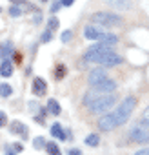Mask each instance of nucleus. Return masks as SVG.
I'll return each instance as SVG.
<instances>
[{
    "label": "nucleus",
    "mask_w": 149,
    "mask_h": 155,
    "mask_svg": "<svg viewBox=\"0 0 149 155\" xmlns=\"http://www.w3.org/2000/svg\"><path fill=\"white\" fill-rule=\"evenodd\" d=\"M0 58H4V44H0Z\"/></svg>",
    "instance_id": "obj_34"
},
{
    "label": "nucleus",
    "mask_w": 149,
    "mask_h": 155,
    "mask_svg": "<svg viewBox=\"0 0 149 155\" xmlns=\"http://www.w3.org/2000/svg\"><path fill=\"white\" fill-rule=\"evenodd\" d=\"M91 22L97 26H104V28H115V26H122L124 18L116 13H109V11H97L91 17Z\"/></svg>",
    "instance_id": "obj_2"
},
{
    "label": "nucleus",
    "mask_w": 149,
    "mask_h": 155,
    "mask_svg": "<svg viewBox=\"0 0 149 155\" xmlns=\"http://www.w3.org/2000/svg\"><path fill=\"white\" fill-rule=\"evenodd\" d=\"M65 73H67V69H65V66L64 64H60V66H56V71H55V79H64L65 77Z\"/></svg>",
    "instance_id": "obj_20"
},
{
    "label": "nucleus",
    "mask_w": 149,
    "mask_h": 155,
    "mask_svg": "<svg viewBox=\"0 0 149 155\" xmlns=\"http://www.w3.org/2000/svg\"><path fill=\"white\" fill-rule=\"evenodd\" d=\"M46 91H47L46 81L42 79V77H36V79L33 81V93H35L36 97H42V95H46Z\"/></svg>",
    "instance_id": "obj_7"
},
{
    "label": "nucleus",
    "mask_w": 149,
    "mask_h": 155,
    "mask_svg": "<svg viewBox=\"0 0 149 155\" xmlns=\"http://www.w3.org/2000/svg\"><path fill=\"white\" fill-rule=\"evenodd\" d=\"M9 131L11 133H15V135H22L24 139L27 137V128L20 122V120H13L11 122V128H9Z\"/></svg>",
    "instance_id": "obj_12"
},
{
    "label": "nucleus",
    "mask_w": 149,
    "mask_h": 155,
    "mask_svg": "<svg viewBox=\"0 0 149 155\" xmlns=\"http://www.w3.org/2000/svg\"><path fill=\"white\" fill-rule=\"evenodd\" d=\"M11 51H13L11 42H4V57H9V55H11Z\"/></svg>",
    "instance_id": "obj_27"
},
{
    "label": "nucleus",
    "mask_w": 149,
    "mask_h": 155,
    "mask_svg": "<svg viewBox=\"0 0 149 155\" xmlns=\"http://www.w3.org/2000/svg\"><path fill=\"white\" fill-rule=\"evenodd\" d=\"M60 6H62V2H56V0H55V2L51 4V13H56L60 9Z\"/></svg>",
    "instance_id": "obj_28"
},
{
    "label": "nucleus",
    "mask_w": 149,
    "mask_h": 155,
    "mask_svg": "<svg viewBox=\"0 0 149 155\" xmlns=\"http://www.w3.org/2000/svg\"><path fill=\"white\" fill-rule=\"evenodd\" d=\"M33 146H35L36 150L44 148V146H46V139H44V137H36V139H35V142H33Z\"/></svg>",
    "instance_id": "obj_25"
},
{
    "label": "nucleus",
    "mask_w": 149,
    "mask_h": 155,
    "mask_svg": "<svg viewBox=\"0 0 149 155\" xmlns=\"http://www.w3.org/2000/svg\"><path fill=\"white\" fill-rule=\"evenodd\" d=\"M140 124H144V126H149V106L144 110V113H142V117H140Z\"/></svg>",
    "instance_id": "obj_21"
},
{
    "label": "nucleus",
    "mask_w": 149,
    "mask_h": 155,
    "mask_svg": "<svg viewBox=\"0 0 149 155\" xmlns=\"http://www.w3.org/2000/svg\"><path fill=\"white\" fill-rule=\"evenodd\" d=\"M71 38H73V33H71V29H67V31H64V33H62V42H64V44H67Z\"/></svg>",
    "instance_id": "obj_26"
},
{
    "label": "nucleus",
    "mask_w": 149,
    "mask_h": 155,
    "mask_svg": "<svg viewBox=\"0 0 149 155\" xmlns=\"http://www.w3.org/2000/svg\"><path fill=\"white\" fill-rule=\"evenodd\" d=\"M129 140H133V142H136V144L149 142V131H147V128L133 126V128L129 130Z\"/></svg>",
    "instance_id": "obj_5"
},
{
    "label": "nucleus",
    "mask_w": 149,
    "mask_h": 155,
    "mask_svg": "<svg viewBox=\"0 0 149 155\" xmlns=\"http://www.w3.org/2000/svg\"><path fill=\"white\" fill-rule=\"evenodd\" d=\"M135 155H149V148H144V150H140V151H136Z\"/></svg>",
    "instance_id": "obj_32"
},
{
    "label": "nucleus",
    "mask_w": 149,
    "mask_h": 155,
    "mask_svg": "<svg viewBox=\"0 0 149 155\" xmlns=\"http://www.w3.org/2000/svg\"><path fill=\"white\" fill-rule=\"evenodd\" d=\"M0 75L2 77H11L13 75V62L11 60H4L0 64Z\"/></svg>",
    "instance_id": "obj_13"
},
{
    "label": "nucleus",
    "mask_w": 149,
    "mask_h": 155,
    "mask_svg": "<svg viewBox=\"0 0 149 155\" xmlns=\"http://www.w3.org/2000/svg\"><path fill=\"white\" fill-rule=\"evenodd\" d=\"M6 155H15V151H11V150L8 148V150H6Z\"/></svg>",
    "instance_id": "obj_36"
},
{
    "label": "nucleus",
    "mask_w": 149,
    "mask_h": 155,
    "mask_svg": "<svg viewBox=\"0 0 149 155\" xmlns=\"http://www.w3.org/2000/svg\"><path fill=\"white\" fill-rule=\"evenodd\" d=\"M98 42H100V44H106V46H113V44H116V42H118V37H116V35L102 33V35L98 37Z\"/></svg>",
    "instance_id": "obj_14"
},
{
    "label": "nucleus",
    "mask_w": 149,
    "mask_h": 155,
    "mask_svg": "<svg viewBox=\"0 0 149 155\" xmlns=\"http://www.w3.org/2000/svg\"><path fill=\"white\" fill-rule=\"evenodd\" d=\"M40 38H42V42H44V44H47V42H51V38H53V33H51L49 29H46V31L42 33V37H40Z\"/></svg>",
    "instance_id": "obj_24"
},
{
    "label": "nucleus",
    "mask_w": 149,
    "mask_h": 155,
    "mask_svg": "<svg viewBox=\"0 0 149 155\" xmlns=\"http://www.w3.org/2000/svg\"><path fill=\"white\" fill-rule=\"evenodd\" d=\"M122 62H124V58L113 51V53H109V55H107V57H106L100 64H102L104 68H113V66H118V64H122Z\"/></svg>",
    "instance_id": "obj_9"
},
{
    "label": "nucleus",
    "mask_w": 149,
    "mask_h": 155,
    "mask_svg": "<svg viewBox=\"0 0 149 155\" xmlns=\"http://www.w3.org/2000/svg\"><path fill=\"white\" fill-rule=\"evenodd\" d=\"M115 95L113 93H98L97 95V99L87 106L93 113H104V111H107V110H111L113 106H115Z\"/></svg>",
    "instance_id": "obj_4"
},
{
    "label": "nucleus",
    "mask_w": 149,
    "mask_h": 155,
    "mask_svg": "<svg viewBox=\"0 0 149 155\" xmlns=\"http://www.w3.org/2000/svg\"><path fill=\"white\" fill-rule=\"evenodd\" d=\"M100 35H102V31H100L98 26H86L84 28V37L87 40H98Z\"/></svg>",
    "instance_id": "obj_10"
},
{
    "label": "nucleus",
    "mask_w": 149,
    "mask_h": 155,
    "mask_svg": "<svg viewBox=\"0 0 149 155\" xmlns=\"http://www.w3.org/2000/svg\"><path fill=\"white\" fill-rule=\"evenodd\" d=\"M60 26V22H58V18L56 17H51L49 18V22H47V28H49V31H53V29H56Z\"/></svg>",
    "instance_id": "obj_22"
},
{
    "label": "nucleus",
    "mask_w": 149,
    "mask_h": 155,
    "mask_svg": "<svg viewBox=\"0 0 149 155\" xmlns=\"http://www.w3.org/2000/svg\"><path fill=\"white\" fill-rule=\"evenodd\" d=\"M47 111H49L51 115H60L62 108H60V104H58L55 99H49V102H47Z\"/></svg>",
    "instance_id": "obj_15"
},
{
    "label": "nucleus",
    "mask_w": 149,
    "mask_h": 155,
    "mask_svg": "<svg viewBox=\"0 0 149 155\" xmlns=\"http://www.w3.org/2000/svg\"><path fill=\"white\" fill-rule=\"evenodd\" d=\"M46 150H47L49 155H62V151L56 146V142H46Z\"/></svg>",
    "instance_id": "obj_17"
},
{
    "label": "nucleus",
    "mask_w": 149,
    "mask_h": 155,
    "mask_svg": "<svg viewBox=\"0 0 149 155\" xmlns=\"http://www.w3.org/2000/svg\"><path fill=\"white\" fill-rule=\"evenodd\" d=\"M13 148H15V151H22V144H15Z\"/></svg>",
    "instance_id": "obj_35"
},
{
    "label": "nucleus",
    "mask_w": 149,
    "mask_h": 155,
    "mask_svg": "<svg viewBox=\"0 0 149 155\" xmlns=\"http://www.w3.org/2000/svg\"><path fill=\"white\" fill-rule=\"evenodd\" d=\"M24 2H27V0H11V4H24Z\"/></svg>",
    "instance_id": "obj_33"
},
{
    "label": "nucleus",
    "mask_w": 149,
    "mask_h": 155,
    "mask_svg": "<svg viewBox=\"0 0 149 155\" xmlns=\"http://www.w3.org/2000/svg\"><path fill=\"white\" fill-rule=\"evenodd\" d=\"M109 53H113V49H111V46H106V44H95V46H91L86 53H84V60L86 62H95V64H100Z\"/></svg>",
    "instance_id": "obj_3"
},
{
    "label": "nucleus",
    "mask_w": 149,
    "mask_h": 155,
    "mask_svg": "<svg viewBox=\"0 0 149 155\" xmlns=\"http://www.w3.org/2000/svg\"><path fill=\"white\" fill-rule=\"evenodd\" d=\"M106 77H107V75H106V69H100V68H98V69H93V71L89 73L87 81H89L91 86H95L97 82H100L102 79H106Z\"/></svg>",
    "instance_id": "obj_11"
},
{
    "label": "nucleus",
    "mask_w": 149,
    "mask_h": 155,
    "mask_svg": "<svg viewBox=\"0 0 149 155\" xmlns=\"http://www.w3.org/2000/svg\"><path fill=\"white\" fill-rule=\"evenodd\" d=\"M60 2H62V6L69 8V6H73V4H74V0H60Z\"/></svg>",
    "instance_id": "obj_31"
},
{
    "label": "nucleus",
    "mask_w": 149,
    "mask_h": 155,
    "mask_svg": "<svg viewBox=\"0 0 149 155\" xmlns=\"http://www.w3.org/2000/svg\"><path fill=\"white\" fill-rule=\"evenodd\" d=\"M93 90L98 91V93H113V91L116 90V82L106 77V79H102L100 82H97V84L93 86Z\"/></svg>",
    "instance_id": "obj_6"
},
{
    "label": "nucleus",
    "mask_w": 149,
    "mask_h": 155,
    "mask_svg": "<svg viewBox=\"0 0 149 155\" xmlns=\"http://www.w3.org/2000/svg\"><path fill=\"white\" fill-rule=\"evenodd\" d=\"M9 15H11V17H15V18H17V17H20V15H22V9H20V8H17V6H13V4H11V8H9Z\"/></svg>",
    "instance_id": "obj_23"
},
{
    "label": "nucleus",
    "mask_w": 149,
    "mask_h": 155,
    "mask_svg": "<svg viewBox=\"0 0 149 155\" xmlns=\"http://www.w3.org/2000/svg\"><path fill=\"white\" fill-rule=\"evenodd\" d=\"M40 2H47V0H40Z\"/></svg>",
    "instance_id": "obj_37"
},
{
    "label": "nucleus",
    "mask_w": 149,
    "mask_h": 155,
    "mask_svg": "<svg viewBox=\"0 0 149 155\" xmlns=\"http://www.w3.org/2000/svg\"><path fill=\"white\" fill-rule=\"evenodd\" d=\"M104 2H106L109 8L116 9V11H127V9L131 8V2H129V0H104Z\"/></svg>",
    "instance_id": "obj_8"
},
{
    "label": "nucleus",
    "mask_w": 149,
    "mask_h": 155,
    "mask_svg": "<svg viewBox=\"0 0 149 155\" xmlns=\"http://www.w3.org/2000/svg\"><path fill=\"white\" fill-rule=\"evenodd\" d=\"M67 155H82V153H80V150H78V148H71V150L67 151Z\"/></svg>",
    "instance_id": "obj_30"
},
{
    "label": "nucleus",
    "mask_w": 149,
    "mask_h": 155,
    "mask_svg": "<svg viewBox=\"0 0 149 155\" xmlns=\"http://www.w3.org/2000/svg\"><path fill=\"white\" fill-rule=\"evenodd\" d=\"M51 135L53 137H56V139H60V140H65V133H64V130H62V126L60 124H53L51 126Z\"/></svg>",
    "instance_id": "obj_16"
},
{
    "label": "nucleus",
    "mask_w": 149,
    "mask_h": 155,
    "mask_svg": "<svg viewBox=\"0 0 149 155\" xmlns=\"http://www.w3.org/2000/svg\"><path fill=\"white\" fill-rule=\"evenodd\" d=\"M98 142H100V137H98L97 133H91V135H87V137H86V144H87V146H91V148L98 146Z\"/></svg>",
    "instance_id": "obj_18"
},
{
    "label": "nucleus",
    "mask_w": 149,
    "mask_h": 155,
    "mask_svg": "<svg viewBox=\"0 0 149 155\" xmlns=\"http://www.w3.org/2000/svg\"><path fill=\"white\" fill-rule=\"evenodd\" d=\"M6 122H8V117H6V113H4V111H0V128H2V126H6Z\"/></svg>",
    "instance_id": "obj_29"
},
{
    "label": "nucleus",
    "mask_w": 149,
    "mask_h": 155,
    "mask_svg": "<svg viewBox=\"0 0 149 155\" xmlns=\"http://www.w3.org/2000/svg\"><path fill=\"white\" fill-rule=\"evenodd\" d=\"M11 93H13L11 84H8V82H2V84H0V95H2V97H9Z\"/></svg>",
    "instance_id": "obj_19"
},
{
    "label": "nucleus",
    "mask_w": 149,
    "mask_h": 155,
    "mask_svg": "<svg viewBox=\"0 0 149 155\" xmlns=\"http://www.w3.org/2000/svg\"><path fill=\"white\" fill-rule=\"evenodd\" d=\"M135 106H136V99H135V97H125V99L118 104V108H116L115 111H111V113L100 117L98 128L104 130V131H109V130H113V128H118V126L125 124V122L129 120V117H131Z\"/></svg>",
    "instance_id": "obj_1"
}]
</instances>
